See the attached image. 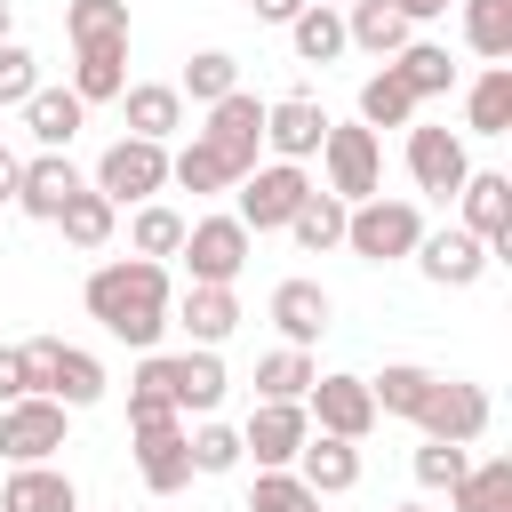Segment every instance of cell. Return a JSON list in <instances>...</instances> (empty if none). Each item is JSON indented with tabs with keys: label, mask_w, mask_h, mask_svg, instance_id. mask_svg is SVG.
Wrapping results in <instances>:
<instances>
[{
	"label": "cell",
	"mask_w": 512,
	"mask_h": 512,
	"mask_svg": "<svg viewBox=\"0 0 512 512\" xmlns=\"http://www.w3.org/2000/svg\"><path fill=\"white\" fill-rule=\"evenodd\" d=\"M80 304H88V320H96L112 344H128V352H160L176 288H168V264H160V256H112V264L88 272Z\"/></svg>",
	"instance_id": "1"
},
{
	"label": "cell",
	"mask_w": 512,
	"mask_h": 512,
	"mask_svg": "<svg viewBox=\"0 0 512 512\" xmlns=\"http://www.w3.org/2000/svg\"><path fill=\"white\" fill-rule=\"evenodd\" d=\"M416 240H424V208H416V200L368 192V200L344 208V248H352L360 264H400V256H416Z\"/></svg>",
	"instance_id": "2"
},
{
	"label": "cell",
	"mask_w": 512,
	"mask_h": 512,
	"mask_svg": "<svg viewBox=\"0 0 512 512\" xmlns=\"http://www.w3.org/2000/svg\"><path fill=\"white\" fill-rule=\"evenodd\" d=\"M112 208H136V200H160L168 192V144H152V136H112L104 152H96V176H88Z\"/></svg>",
	"instance_id": "3"
},
{
	"label": "cell",
	"mask_w": 512,
	"mask_h": 512,
	"mask_svg": "<svg viewBox=\"0 0 512 512\" xmlns=\"http://www.w3.org/2000/svg\"><path fill=\"white\" fill-rule=\"evenodd\" d=\"M320 176H328V192H336L344 208L368 200V192H384V144H376V128L328 120V136H320Z\"/></svg>",
	"instance_id": "4"
},
{
	"label": "cell",
	"mask_w": 512,
	"mask_h": 512,
	"mask_svg": "<svg viewBox=\"0 0 512 512\" xmlns=\"http://www.w3.org/2000/svg\"><path fill=\"white\" fill-rule=\"evenodd\" d=\"M304 192H312V176H304V160H256L240 184H232V216L248 224V232H288V216L304 208Z\"/></svg>",
	"instance_id": "5"
},
{
	"label": "cell",
	"mask_w": 512,
	"mask_h": 512,
	"mask_svg": "<svg viewBox=\"0 0 512 512\" xmlns=\"http://www.w3.org/2000/svg\"><path fill=\"white\" fill-rule=\"evenodd\" d=\"M224 168H232V184L264 160V96H248V88H232V96H216L208 104V128H192Z\"/></svg>",
	"instance_id": "6"
},
{
	"label": "cell",
	"mask_w": 512,
	"mask_h": 512,
	"mask_svg": "<svg viewBox=\"0 0 512 512\" xmlns=\"http://www.w3.org/2000/svg\"><path fill=\"white\" fill-rule=\"evenodd\" d=\"M248 248H256V232H248L240 216H192L176 256L192 264V280H208V288H232V280L248 272Z\"/></svg>",
	"instance_id": "7"
},
{
	"label": "cell",
	"mask_w": 512,
	"mask_h": 512,
	"mask_svg": "<svg viewBox=\"0 0 512 512\" xmlns=\"http://www.w3.org/2000/svg\"><path fill=\"white\" fill-rule=\"evenodd\" d=\"M64 424H72V408H64V400L24 392V400H8V408H0V456H8V464H48V456L64 448Z\"/></svg>",
	"instance_id": "8"
},
{
	"label": "cell",
	"mask_w": 512,
	"mask_h": 512,
	"mask_svg": "<svg viewBox=\"0 0 512 512\" xmlns=\"http://www.w3.org/2000/svg\"><path fill=\"white\" fill-rule=\"evenodd\" d=\"M456 224H464L488 256H512V176L472 168V176L456 184Z\"/></svg>",
	"instance_id": "9"
},
{
	"label": "cell",
	"mask_w": 512,
	"mask_h": 512,
	"mask_svg": "<svg viewBox=\"0 0 512 512\" xmlns=\"http://www.w3.org/2000/svg\"><path fill=\"white\" fill-rule=\"evenodd\" d=\"M304 416L312 432H336V440H368L376 432V400H368V376H312L304 384Z\"/></svg>",
	"instance_id": "10"
},
{
	"label": "cell",
	"mask_w": 512,
	"mask_h": 512,
	"mask_svg": "<svg viewBox=\"0 0 512 512\" xmlns=\"http://www.w3.org/2000/svg\"><path fill=\"white\" fill-rule=\"evenodd\" d=\"M488 392L472 384V376H440L432 384V400H424V416H416V432L424 440H456V448H472L480 432H488Z\"/></svg>",
	"instance_id": "11"
},
{
	"label": "cell",
	"mask_w": 512,
	"mask_h": 512,
	"mask_svg": "<svg viewBox=\"0 0 512 512\" xmlns=\"http://www.w3.org/2000/svg\"><path fill=\"white\" fill-rule=\"evenodd\" d=\"M408 176H416V192H432V200H456V184L472 176V152H464V136H456V128H424V120H408Z\"/></svg>",
	"instance_id": "12"
},
{
	"label": "cell",
	"mask_w": 512,
	"mask_h": 512,
	"mask_svg": "<svg viewBox=\"0 0 512 512\" xmlns=\"http://www.w3.org/2000/svg\"><path fill=\"white\" fill-rule=\"evenodd\" d=\"M304 432H312L304 400H256V408H248V424H240V456H256V472H272V464H296Z\"/></svg>",
	"instance_id": "13"
},
{
	"label": "cell",
	"mask_w": 512,
	"mask_h": 512,
	"mask_svg": "<svg viewBox=\"0 0 512 512\" xmlns=\"http://www.w3.org/2000/svg\"><path fill=\"white\" fill-rule=\"evenodd\" d=\"M488 264H496V256H488L464 224H440V232L424 224V240H416V272H424L432 288H472V280H488Z\"/></svg>",
	"instance_id": "14"
},
{
	"label": "cell",
	"mask_w": 512,
	"mask_h": 512,
	"mask_svg": "<svg viewBox=\"0 0 512 512\" xmlns=\"http://www.w3.org/2000/svg\"><path fill=\"white\" fill-rule=\"evenodd\" d=\"M224 360H216V344H184V352H168V400H176V416L192 424V416H216L224 408Z\"/></svg>",
	"instance_id": "15"
},
{
	"label": "cell",
	"mask_w": 512,
	"mask_h": 512,
	"mask_svg": "<svg viewBox=\"0 0 512 512\" xmlns=\"http://www.w3.org/2000/svg\"><path fill=\"white\" fill-rule=\"evenodd\" d=\"M80 184H88V176H80L64 152H32V160H24V176H16V200H8V208H24L32 224H56V208H64Z\"/></svg>",
	"instance_id": "16"
},
{
	"label": "cell",
	"mask_w": 512,
	"mask_h": 512,
	"mask_svg": "<svg viewBox=\"0 0 512 512\" xmlns=\"http://www.w3.org/2000/svg\"><path fill=\"white\" fill-rule=\"evenodd\" d=\"M264 312H272L280 344H304V352H312V344L328 336V320H336V304H328V288H320V280H280Z\"/></svg>",
	"instance_id": "17"
},
{
	"label": "cell",
	"mask_w": 512,
	"mask_h": 512,
	"mask_svg": "<svg viewBox=\"0 0 512 512\" xmlns=\"http://www.w3.org/2000/svg\"><path fill=\"white\" fill-rule=\"evenodd\" d=\"M320 136H328V112H320L312 96H280V104H264V152H272V160H312Z\"/></svg>",
	"instance_id": "18"
},
{
	"label": "cell",
	"mask_w": 512,
	"mask_h": 512,
	"mask_svg": "<svg viewBox=\"0 0 512 512\" xmlns=\"http://www.w3.org/2000/svg\"><path fill=\"white\" fill-rule=\"evenodd\" d=\"M168 328H184L192 344H224V336L240 328V288H208V280H192V288L168 304Z\"/></svg>",
	"instance_id": "19"
},
{
	"label": "cell",
	"mask_w": 512,
	"mask_h": 512,
	"mask_svg": "<svg viewBox=\"0 0 512 512\" xmlns=\"http://www.w3.org/2000/svg\"><path fill=\"white\" fill-rule=\"evenodd\" d=\"M136 480H144L152 496H176V488L192 480V440H184V416H176V424L136 432Z\"/></svg>",
	"instance_id": "20"
},
{
	"label": "cell",
	"mask_w": 512,
	"mask_h": 512,
	"mask_svg": "<svg viewBox=\"0 0 512 512\" xmlns=\"http://www.w3.org/2000/svg\"><path fill=\"white\" fill-rule=\"evenodd\" d=\"M296 480H304L312 496H344V488H360V440L304 432V448H296Z\"/></svg>",
	"instance_id": "21"
},
{
	"label": "cell",
	"mask_w": 512,
	"mask_h": 512,
	"mask_svg": "<svg viewBox=\"0 0 512 512\" xmlns=\"http://www.w3.org/2000/svg\"><path fill=\"white\" fill-rule=\"evenodd\" d=\"M16 112H24V136H32L40 152H64V144L88 128V104H80L72 88H48V80H40V88H32Z\"/></svg>",
	"instance_id": "22"
},
{
	"label": "cell",
	"mask_w": 512,
	"mask_h": 512,
	"mask_svg": "<svg viewBox=\"0 0 512 512\" xmlns=\"http://www.w3.org/2000/svg\"><path fill=\"white\" fill-rule=\"evenodd\" d=\"M416 40V24L400 16V0H344V48L360 56H400Z\"/></svg>",
	"instance_id": "23"
},
{
	"label": "cell",
	"mask_w": 512,
	"mask_h": 512,
	"mask_svg": "<svg viewBox=\"0 0 512 512\" xmlns=\"http://www.w3.org/2000/svg\"><path fill=\"white\" fill-rule=\"evenodd\" d=\"M0 512H80V488L56 464H16L0 480Z\"/></svg>",
	"instance_id": "24"
},
{
	"label": "cell",
	"mask_w": 512,
	"mask_h": 512,
	"mask_svg": "<svg viewBox=\"0 0 512 512\" xmlns=\"http://www.w3.org/2000/svg\"><path fill=\"white\" fill-rule=\"evenodd\" d=\"M120 112H128V136H152V144H168V136L184 128L176 80H136V88H120Z\"/></svg>",
	"instance_id": "25"
},
{
	"label": "cell",
	"mask_w": 512,
	"mask_h": 512,
	"mask_svg": "<svg viewBox=\"0 0 512 512\" xmlns=\"http://www.w3.org/2000/svg\"><path fill=\"white\" fill-rule=\"evenodd\" d=\"M120 88H128V40L72 48V96H80V104H112Z\"/></svg>",
	"instance_id": "26"
},
{
	"label": "cell",
	"mask_w": 512,
	"mask_h": 512,
	"mask_svg": "<svg viewBox=\"0 0 512 512\" xmlns=\"http://www.w3.org/2000/svg\"><path fill=\"white\" fill-rule=\"evenodd\" d=\"M288 48H296V64H336V56H344V8L304 0V8L288 16Z\"/></svg>",
	"instance_id": "27"
},
{
	"label": "cell",
	"mask_w": 512,
	"mask_h": 512,
	"mask_svg": "<svg viewBox=\"0 0 512 512\" xmlns=\"http://www.w3.org/2000/svg\"><path fill=\"white\" fill-rule=\"evenodd\" d=\"M464 136H512V64H488L464 88Z\"/></svg>",
	"instance_id": "28"
},
{
	"label": "cell",
	"mask_w": 512,
	"mask_h": 512,
	"mask_svg": "<svg viewBox=\"0 0 512 512\" xmlns=\"http://www.w3.org/2000/svg\"><path fill=\"white\" fill-rule=\"evenodd\" d=\"M56 232H64V240H72L80 256H96V248H104V240L120 232V208H112V200H104L96 184H80V192H72V200L56 208Z\"/></svg>",
	"instance_id": "29"
},
{
	"label": "cell",
	"mask_w": 512,
	"mask_h": 512,
	"mask_svg": "<svg viewBox=\"0 0 512 512\" xmlns=\"http://www.w3.org/2000/svg\"><path fill=\"white\" fill-rule=\"evenodd\" d=\"M432 368H416V360H384V376H368V400H376V416H424V400H432Z\"/></svg>",
	"instance_id": "30"
},
{
	"label": "cell",
	"mask_w": 512,
	"mask_h": 512,
	"mask_svg": "<svg viewBox=\"0 0 512 512\" xmlns=\"http://www.w3.org/2000/svg\"><path fill=\"white\" fill-rule=\"evenodd\" d=\"M104 392H112L104 360H96V352H80V344H56V384H48V400H64V408L80 416V408H96Z\"/></svg>",
	"instance_id": "31"
},
{
	"label": "cell",
	"mask_w": 512,
	"mask_h": 512,
	"mask_svg": "<svg viewBox=\"0 0 512 512\" xmlns=\"http://www.w3.org/2000/svg\"><path fill=\"white\" fill-rule=\"evenodd\" d=\"M152 424H176V400H168V352H144V360H136V384H128V432H152Z\"/></svg>",
	"instance_id": "32"
},
{
	"label": "cell",
	"mask_w": 512,
	"mask_h": 512,
	"mask_svg": "<svg viewBox=\"0 0 512 512\" xmlns=\"http://www.w3.org/2000/svg\"><path fill=\"white\" fill-rule=\"evenodd\" d=\"M464 16V48L488 64H512V0H456Z\"/></svg>",
	"instance_id": "33"
},
{
	"label": "cell",
	"mask_w": 512,
	"mask_h": 512,
	"mask_svg": "<svg viewBox=\"0 0 512 512\" xmlns=\"http://www.w3.org/2000/svg\"><path fill=\"white\" fill-rule=\"evenodd\" d=\"M384 64L408 80V96H416V104L456 88V64H448V48H440V40H408V48H400V56H384Z\"/></svg>",
	"instance_id": "34"
},
{
	"label": "cell",
	"mask_w": 512,
	"mask_h": 512,
	"mask_svg": "<svg viewBox=\"0 0 512 512\" xmlns=\"http://www.w3.org/2000/svg\"><path fill=\"white\" fill-rule=\"evenodd\" d=\"M288 232H296V248H304V256H328V248H344V200L312 184V192H304V208L288 216Z\"/></svg>",
	"instance_id": "35"
},
{
	"label": "cell",
	"mask_w": 512,
	"mask_h": 512,
	"mask_svg": "<svg viewBox=\"0 0 512 512\" xmlns=\"http://www.w3.org/2000/svg\"><path fill=\"white\" fill-rule=\"evenodd\" d=\"M456 512H512V456H488V464H464V480L448 488Z\"/></svg>",
	"instance_id": "36"
},
{
	"label": "cell",
	"mask_w": 512,
	"mask_h": 512,
	"mask_svg": "<svg viewBox=\"0 0 512 512\" xmlns=\"http://www.w3.org/2000/svg\"><path fill=\"white\" fill-rule=\"evenodd\" d=\"M416 120V96H408V80L384 64V72H368L360 80V128H408Z\"/></svg>",
	"instance_id": "37"
},
{
	"label": "cell",
	"mask_w": 512,
	"mask_h": 512,
	"mask_svg": "<svg viewBox=\"0 0 512 512\" xmlns=\"http://www.w3.org/2000/svg\"><path fill=\"white\" fill-rule=\"evenodd\" d=\"M184 248V216L168 208V200H136V216H128V256H176Z\"/></svg>",
	"instance_id": "38"
},
{
	"label": "cell",
	"mask_w": 512,
	"mask_h": 512,
	"mask_svg": "<svg viewBox=\"0 0 512 512\" xmlns=\"http://www.w3.org/2000/svg\"><path fill=\"white\" fill-rule=\"evenodd\" d=\"M312 376H320V360H312L304 344H280V352L256 360V400H304Z\"/></svg>",
	"instance_id": "39"
},
{
	"label": "cell",
	"mask_w": 512,
	"mask_h": 512,
	"mask_svg": "<svg viewBox=\"0 0 512 512\" xmlns=\"http://www.w3.org/2000/svg\"><path fill=\"white\" fill-rule=\"evenodd\" d=\"M168 184H176V192H192V200H216V192H232V168L192 136L184 152H168Z\"/></svg>",
	"instance_id": "40"
},
{
	"label": "cell",
	"mask_w": 512,
	"mask_h": 512,
	"mask_svg": "<svg viewBox=\"0 0 512 512\" xmlns=\"http://www.w3.org/2000/svg\"><path fill=\"white\" fill-rule=\"evenodd\" d=\"M64 40H72V48L128 40V0H64Z\"/></svg>",
	"instance_id": "41"
},
{
	"label": "cell",
	"mask_w": 512,
	"mask_h": 512,
	"mask_svg": "<svg viewBox=\"0 0 512 512\" xmlns=\"http://www.w3.org/2000/svg\"><path fill=\"white\" fill-rule=\"evenodd\" d=\"M240 88V56H224V48H200L192 64H184V80H176V96H192L200 112L216 104V96H232Z\"/></svg>",
	"instance_id": "42"
},
{
	"label": "cell",
	"mask_w": 512,
	"mask_h": 512,
	"mask_svg": "<svg viewBox=\"0 0 512 512\" xmlns=\"http://www.w3.org/2000/svg\"><path fill=\"white\" fill-rule=\"evenodd\" d=\"M184 440H192V472H240L248 456H240V432L232 424H216V416H200V424H184Z\"/></svg>",
	"instance_id": "43"
},
{
	"label": "cell",
	"mask_w": 512,
	"mask_h": 512,
	"mask_svg": "<svg viewBox=\"0 0 512 512\" xmlns=\"http://www.w3.org/2000/svg\"><path fill=\"white\" fill-rule=\"evenodd\" d=\"M248 512H320V496L296 480V464H272V472H256V488H248Z\"/></svg>",
	"instance_id": "44"
},
{
	"label": "cell",
	"mask_w": 512,
	"mask_h": 512,
	"mask_svg": "<svg viewBox=\"0 0 512 512\" xmlns=\"http://www.w3.org/2000/svg\"><path fill=\"white\" fill-rule=\"evenodd\" d=\"M464 464H472V456H464L456 440H424V448L408 456V472H416V488H432V496H448V488L464 480Z\"/></svg>",
	"instance_id": "45"
},
{
	"label": "cell",
	"mask_w": 512,
	"mask_h": 512,
	"mask_svg": "<svg viewBox=\"0 0 512 512\" xmlns=\"http://www.w3.org/2000/svg\"><path fill=\"white\" fill-rule=\"evenodd\" d=\"M32 88H40V56L24 40H0V112H16Z\"/></svg>",
	"instance_id": "46"
},
{
	"label": "cell",
	"mask_w": 512,
	"mask_h": 512,
	"mask_svg": "<svg viewBox=\"0 0 512 512\" xmlns=\"http://www.w3.org/2000/svg\"><path fill=\"white\" fill-rule=\"evenodd\" d=\"M56 344H64V336H32V344H16L24 392H48V384H56Z\"/></svg>",
	"instance_id": "47"
},
{
	"label": "cell",
	"mask_w": 512,
	"mask_h": 512,
	"mask_svg": "<svg viewBox=\"0 0 512 512\" xmlns=\"http://www.w3.org/2000/svg\"><path fill=\"white\" fill-rule=\"evenodd\" d=\"M24 400V368H16V344H0V408Z\"/></svg>",
	"instance_id": "48"
},
{
	"label": "cell",
	"mask_w": 512,
	"mask_h": 512,
	"mask_svg": "<svg viewBox=\"0 0 512 512\" xmlns=\"http://www.w3.org/2000/svg\"><path fill=\"white\" fill-rule=\"evenodd\" d=\"M16 176H24V160H16V152H8V144H0V208H8V200H16Z\"/></svg>",
	"instance_id": "49"
},
{
	"label": "cell",
	"mask_w": 512,
	"mask_h": 512,
	"mask_svg": "<svg viewBox=\"0 0 512 512\" xmlns=\"http://www.w3.org/2000/svg\"><path fill=\"white\" fill-rule=\"evenodd\" d=\"M448 8H456V0H400V16H408V24H432V16H448Z\"/></svg>",
	"instance_id": "50"
},
{
	"label": "cell",
	"mask_w": 512,
	"mask_h": 512,
	"mask_svg": "<svg viewBox=\"0 0 512 512\" xmlns=\"http://www.w3.org/2000/svg\"><path fill=\"white\" fill-rule=\"evenodd\" d=\"M296 8H304V0H256V16H264V24H288Z\"/></svg>",
	"instance_id": "51"
},
{
	"label": "cell",
	"mask_w": 512,
	"mask_h": 512,
	"mask_svg": "<svg viewBox=\"0 0 512 512\" xmlns=\"http://www.w3.org/2000/svg\"><path fill=\"white\" fill-rule=\"evenodd\" d=\"M8 24H16V16H8V0H0V40H8Z\"/></svg>",
	"instance_id": "52"
},
{
	"label": "cell",
	"mask_w": 512,
	"mask_h": 512,
	"mask_svg": "<svg viewBox=\"0 0 512 512\" xmlns=\"http://www.w3.org/2000/svg\"><path fill=\"white\" fill-rule=\"evenodd\" d=\"M392 512H424V504H392Z\"/></svg>",
	"instance_id": "53"
},
{
	"label": "cell",
	"mask_w": 512,
	"mask_h": 512,
	"mask_svg": "<svg viewBox=\"0 0 512 512\" xmlns=\"http://www.w3.org/2000/svg\"><path fill=\"white\" fill-rule=\"evenodd\" d=\"M328 8H344V0H328Z\"/></svg>",
	"instance_id": "54"
}]
</instances>
